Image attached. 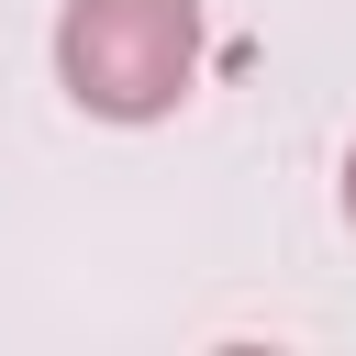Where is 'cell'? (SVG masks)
<instances>
[{"label":"cell","instance_id":"7a4b0ae2","mask_svg":"<svg viewBox=\"0 0 356 356\" xmlns=\"http://www.w3.org/2000/svg\"><path fill=\"white\" fill-rule=\"evenodd\" d=\"M334 200H345V234H356V145H345V178H334Z\"/></svg>","mask_w":356,"mask_h":356},{"label":"cell","instance_id":"6da1fadb","mask_svg":"<svg viewBox=\"0 0 356 356\" xmlns=\"http://www.w3.org/2000/svg\"><path fill=\"white\" fill-rule=\"evenodd\" d=\"M56 89L89 122H167L200 89V0H67Z\"/></svg>","mask_w":356,"mask_h":356}]
</instances>
